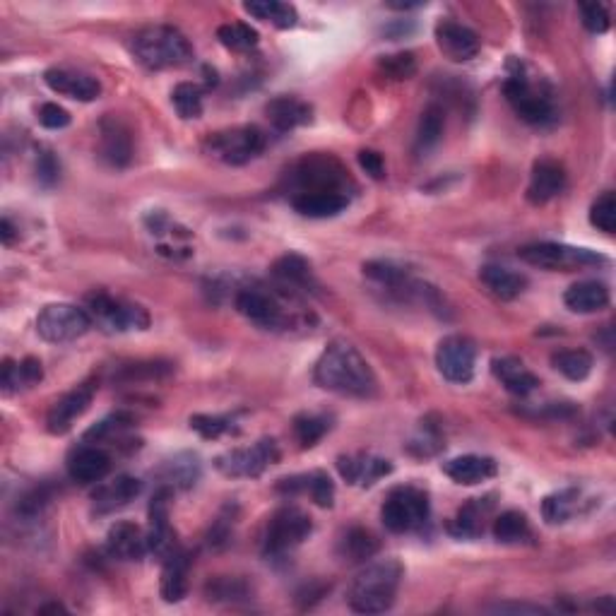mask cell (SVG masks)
Returning a JSON list of instances; mask_svg holds the SVG:
<instances>
[{
	"mask_svg": "<svg viewBox=\"0 0 616 616\" xmlns=\"http://www.w3.org/2000/svg\"><path fill=\"white\" fill-rule=\"evenodd\" d=\"M313 378L323 390L345 395V398L376 395V376H373L369 361L361 357L357 347L342 340L328 345L321 354Z\"/></svg>",
	"mask_w": 616,
	"mask_h": 616,
	"instance_id": "1",
	"label": "cell"
},
{
	"mask_svg": "<svg viewBox=\"0 0 616 616\" xmlns=\"http://www.w3.org/2000/svg\"><path fill=\"white\" fill-rule=\"evenodd\" d=\"M405 568L398 559H383L369 564L352 580L347 602L359 614H383L393 607Z\"/></svg>",
	"mask_w": 616,
	"mask_h": 616,
	"instance_id": "2",
	"label": "cell"
},
{
	"mask_svg": "<svg viewBox=\"0 0 616 616\" xmlns=\"http://www.w3.org/2000/svg\"><path fill=\"white\" fill-rule=\"evenodd\" d=\"M133 56L147 70H169L191 63L193 46L176 27L152 25L133 37Z\"/></svg>",
	"mask_w": 616,
	"mask_h": 616,
	"instance_id": "3",
	"label": "cell"
},
{
	"mask_svg": "<svg viewBox=\"0 0 616 616\" xmlns=\"http://www.w3.org/2000/svg\"><path fill=\"white\" fill-rule=\"evenodd\" d=\"M234 306L246 321L263 330H287L294 323L292 311H287V304L270 289L251 284L241 287L234 296Z\"/></svg>",
	"mask_w": 616,
	"mask_h": 616,
	"instance_id": "4",
	"label": "cell"
},
{
	"mask_svg": "<svg viewBox=\"0 0 616 616\" xmlns=\"http://www.w3.org/2000/svg\"><path fill=\"white\" fill-rule=\"evenodd\" d=\"M289 181H292L294 195L313 191H333L347 195V186H352L347 171L342 169V164L337 162L335 157H330V154H311V157H304L296 164L292 174H289Z\"/></svg>",
	"mask_w": 616,
	"mask_h": 616,
	"instance_id": "5",
	"label": "cell"
},
{
	"mask_svg": "<svg viewBox=\"0 0 616 616\" xmlns=\"http://www.w3.org/2000/svg\"><path fill=\"white\" fill-rule=\"evenodd\" d=\"M506 99L511 102L515 114L530 126H549L556 121V106L547 92L539 90L535 82L523 70H515L503 85Z\"/></svg>",
	"mask_w": 616,
	"mask_h": 616,
	"instance_id": "6",
	"label": "cell"
},
{
	"mask_svg": "<svg viewBox=\"0 0 616 616\" xmlns=\"http://www.w3.org/2000/svg\"><path fill=\"white\" fill-rule=\"evenodd\" d=\"M87 313L104 333H130V330H147L150 325V313L145 308L102 292L87 299Z\"/></svg>",
	"mask_w": 616,
	"mask_h": 616,
	"instance_id": "7",
	"label": "cell"
},
{
	"mask_svg": "<svg viewBox=\"0 0 616 616\" xmlns=\"http://www.w3.org/2000/svg\"><path fill=\"white\" fill-rule=\"evenodd\" d=\"M205 150L229 167H241L265 150V135L256 126H239L219 130L205 142Z\"/></svg>",
	"mask_w": 616,
	"mask_h": 616,
	"instance_id": "8",
	"label": "cell"
},
{
	"mask_svg": "<svg viewBox=\"0 0 616 616\" xmlns=\"http://www.w3.org/2000/svg\"><path fill=\"white\" fill-rule=\"evenodd\" d=\"M520 258H523L525 263L535 265V268L554 270V272H559V270L573 272V270L595 268V265L607 263V258L600 256V253L590 251V248L552 244V241L520 248Z\"/></svg>",
	"mask_w": 616,
	"mask_h": 616,
	"instance_id": "9",
	"label": "cell"
},
{
	"mask_svg": "<svg viewBox=\"0 0 616 616\" xmlns=\"http://www.w3.org/2000/svg\"><path fill=\"white\" fill-rule=\"evenodd\" d=\"M429 496L422 489L414 487H400L390 491V496L385 499L381 508V520L395 535L402 532H412L417 527H422L429 520Z\"/></svg>",
	"mask_w": 616,
	"mask_h": 616,
	"instance_id": "10",
	"label": "cell"
},
{
	"mask_svg": "<svg viewBox=\"0 0 616 616\" xmlns=\"http://www.w3.org/2000/svg\"><path fill=\"white\" fill-rule=\"evenodd\" d=\"M92 328V318L85 308L73 304H49L37 316V333L41 340L63 345L82 337Z\"/></svg>",
	"mask_w": 616,
	"mask_h": 616,
	"instance_id": "11",
	"label": "cell"
},
{
	"mask_svg": "<svg viewBox=\"0 0 616 616\" xmlns=\"http://www.w3.org/2000/svg\"><path fill=\"white\" fill-rule=\"evenodd\" d=\"M311 518L301 508L284 506L270 518L263 537V552L268 556H282L304 544L311 535Z\"/></svg>",
	"mask_w": 616,
	"mask_h": 616,
	"instance_id": "12",
	"label": "cell"
},
{
	"mask_svg": "<svg viewBox=\"0 0 616 616\" xmlns=\"http://www.w3.org/2000/svg\"><path fill=\"white\" fill-rule=\"evenodd\" d=\"M280 460V448L272 438H260L258 443L248 448H234L227 450V453L217 455L215 467L222 472L224 477H234V479H253L260 477L270 465Z\"/></svg>",
	"mask_w": 616,
	"mask_h": 616,
	"instance_id": "13",
	"label": "cell"
},
{
	"mask_svg": "<svg viewBox=\"0 0 616 616\" xmlns=\"http://www.w3.org/2000/svg\"><path fill=\"white\" fill-rule=\"evenodd\" d=\"M477 347L470 337L448 335L438 342L436 369L450 383L465 385L475 378Z\"/></svg>",
	"mask_w": 616,
	"mask_h": 616,
	"instance_id": "14",
	"label": "cell"
},
{
	"mask_svg": "<svg viewBox=\"0 0 616 616\" xmlns=\"http://www.w3.org/2000/svg\"><path fill=\"white\" fill-rule=\"evenodd\" d=\"M94 393H97V385H94L92 381L75 385L70 393H65L61 400H56V405L49 410V417H46V429H49L53 436L68 434L77 419L90 410Z\"/></svg>",
	"mask_w": 616,
	"mask_h": 616,
	"instance_id": "15",
	"label": "cell"
},
{
	"mask_svg": "<svg viewBox=\"0 0 616 616\" xmlns=\"http://www.w3.org/2000/svg\"><path fill=\"white\" fill-rule=\"evenodd\" d=\"M436 41L443 56L453 63H465L475 58L479 53V37L470 27L460 25V22L443 20L436 27Z\"/></svg>",
	"mask_w": 616,
	"mask_h": 616,
	"instance_id": "16",
	"label": "cell"
},
{
	"mask_svg": "<svg viewBox=\"0 0 616 616\" xmlns=\"http://www.w3.org/2000/svg\"><path fill=\"white\" fill-rule=\"evenodd\" d=\"M566 188V169L554 159H539L532 167L530 186H527V200L532 205H544L554 200Z\"/></svg>",
	"mask_w": 616,
	"mask_h": 616,
	"instance_id": "17",
	"label": "cell"
},
{
	"mask_svg": "<svg viewBox=\"0 0 616 616\" xmlns=\"http://www.w3.org/2000/svg\"><path fill=\"white\" fill-rule=\"evenodd\" d=\"M337 470H340L342 479H347L349 484H359V487H371L378 479L393 472L390 460L378 458L371 453H359V455H342L337 460Z\"/></svg>",
	"mask_w": 616,
	"mask_h": 616,
	"instance_id": "18",
	"label": "cell"
},
{
	"mask_svg": "<svg viewBox=\"0 0 616 616\" xmlns=\"http://www.w3.org/2000/svg\"><path fill=\"white\" fill-rule=\"evenodd\" d=\"M99 152L106 164H111L114 169L128 167L130 159H133V140H130L128 128L114 116L104 118L102 126H99Z\"/></svg>",
	"mask_w": 616,
	"mask_h": 616,
	"instance_id": "19",
	"label": "cell"
},
{
	"mask_svg": "<svg viewBox=\"0 0 616 616\" xmlns=\"http://www.w3.org/2000/svg\"><path fill=\"white\" fill-rule=\"evenodd\" d=\"M44 82L53 92L63 94V97L77 99V102H94L102 94V85L94 80L92 75L75 73V70L51 68L44 73Z\"/></svg>",
	"mask_w": 616,
	"mask_h": 616,
	"instance_id": "20",
	"label": "cell"
},
{
	"mask_svg": "<svg viewBox=\"0 0 616 616\" xmlns=\"http://www.w3.org/2000/svg\"><path fill=\"white\" fill-rule=\"evenodd\" d=\"M111 458L109 453L97 446H82L73 450L68 458V475L77 484H97L109 475Z\"/></svg>",
	"mask_w": 616,
	"mask_h": 616,
	"instance_id": "21",
	"label": "cell"
},
{
	"mask_svg": "<svg viewBox=\"0 0 616 616\" xmlns=\"http://www.w3.org/2000/svg\"><path fill=\"white\" fill-rule=\"evenodd\" d=\"M140 489H142L140 479H135L130 475H118L116 479H111V482L99 484L92 494L94 513L106 515V513L118 511V508L128 506V503L140 494Z\"/></svg>",
	"mask_w": 616,
	"mask_h": 616,
	"instance_id": "22",
	"label": "cell"
},
{
	"mask_svg": "<svg viewBox=\"0 0 616 616\" xmlns=\"http://www.w3.org/2000/svg\"><path fill=\"white\" fill-rule=\"evenodd\" d=\"M106 552L121 561H140L142 556L150 552L147 535L135 523L123 520V523L111 525L109 535H106Z\"/></svg>",
	"mask_w": 616,
	"mask_h": 616,
	"instance_id": "23",
	"label": "cell"
},
{
	"mask_svg": "<svg viewBox=\"0 0 616 616\" xmlns=\"http://www.w3.org/2000/svg\"><path fill=\"white\" fill-rule=\"evenodd\" d=\"M496 470L499 467H496L494 458H487V455H460V458L448 460L443 465V472L462 487H475V484L487 482V479L496 477Z\"/></svg>",
	"mask_w": 616,
	"mask_h": 616,
	"instance_id": "24",
	"label": "cell"
},
{
	"mask_svg": "<svg viewBox=\"0 0 616 616\" xmlns=\"http://www.w3.org/2000/svg\"><path fill=\"white\" fill-rule=\"evenodd\" d=\"M272 275L282 287L292 289V292H316L318 287L311 263L306 258L296 256V253L277 258L275 265H272Z\"/></svg>",
	"mask_w": 616,
	"mask_h": 616,
	"instance_id": "25",
	"label": "cell"
},
{
	"mask_svg": "<svg viewBox=\"0 0 616 616\" xmlns=\"http://www.w3.org/2000/svg\"><path fill=\"white\" fill-rule=\"evenodd\" d=\"M349 205V195L333 193V191H313V193H299L292 195V207L299 215L325 219L340 215Z\"/></svg>",
	"mask_w": 616,
	"mask_h": 616,
	"instance_id": "26",
	"label": "cell"
},
{
	"mask_svg": "<svg viewBox=\"0 0 616 616\" xmlns=\"http://www.w3.org/2000/svg\"><path fill=\"white\" fill-rule=\"evenodd\" d=\"M284 494H311V499L321 508H330L335 501V484L325 472H308V475L282 479L280 487Z\"/></svg>",
	"mask_w": 616,
	"mask_h": 616,
	"instance_id": "27",
	"label": "cell"
},
{
	"mask_svg": "<svg viewBox=\"0 0 616 616\" xmlns=\"http://www.w3.org/2000/svg\"><path fill=\"white\" fill-rule=\"evenodd\" d=\"M265 114H268L272 126L282 130V133H287V130H294L311 123L313 109L311 104L304 102V99L275 97L268 106H265Z\"/></svg>",
	"mask_w": 616,
	"mask_h": 616,
	"instance_id": "28",
	"label": "cell"
},
{
	"mask_svg": "<svg viewBox=\"0 0 616 616\" xmlns=\"http://www.w3.org/2000/svg\"><path fill=\"white\" fill-rule=\"evenodd\" d=\"M494 376L503 383V388L513 395H530L532 390L539 388V378L532 373L520 359L501 357L491 364Z\"/></svg>",
	"mask_w": 616,
	"mask_h": 616,
	"instance_id": "29",
	"label": "cell"
},
{
	"mask_svg": "<svg viewBox=\"0 0 616 616\" xmlns=\"http://www.w3.org/2000/svg\"><path fill=\"white\" fill-rule=\"evenodd\" d=\"M479 280H482L484 287L501 301L518 299L527 287L525 275H518V272L501 268V265H484V268L479 270Z\"/></svg>",
	"mask_w": 616,
	"mask_h": 616,
	"instance_id": "30",
	"label": "cell"
},
{
	"mask_svg": "<svg viewBox=\"0 0 616 616\" xmlns=\"http://www.w3.org/2000/svg\"><path fill=\"white\" fill-rule=\"evenodd\" d=\"M564 304L573 313H597L609 306V289L595 280L578 282L564 294Z\"/></svg>",
	"mask_w": 616,
	"mask_h": 616,
	"instance_id": "31",
	"label": "cell"
},
{
	"mask_svg": "<svg viewBox=\"0 0 616 616\" xmlns=\"http://www.w3.org/2000/svg\"><path fill=\"white\" fill-rule=\"evenodd\" d=\"M162 597L164 602L176 604L186 597L188 592V556L186 552L171 554L167 561H162Z\"/></svg>",
	"mask_w": 616,
	"mask_h": 616,
	"instance_id": "32",
	"label": "cell"
},
{
	"mask_svg": "<svg viewBox=\"0 0 616 616\" xmlns=\"http://www.w3.org/2000/svg\"><path fill=\"white\" fill-rule=\"evenodd\" d=\"M244 10L260 22H270L277 29H292L299 22V13L294 5L280 3V0H251L244 5Z\"/></svg>",
	"mask_w": 616,
	"mask_h": 616,
	"instance_id": "33",
	"label": "cell"
},
{
	"mask_svg": "<svg viewBox=\"0 0 616 616\" xmlns=\"http://www.w3.org/2000/svg\"><path fill=\"white\" fill-rule=\"evenodd\" d=\"M41 378H44V369H41V361L34 357H27L25 361H20V364H15V361H5L3 364V378H0V383H3L5 393H17V390H25L32 388V385H37Z\"/></svg>",
	"mask_w": 616,
	"mask_h": 616,
	"instance_id": "34",
	"label": "cell"
},
{
	"mask_svg": "<svg viewBox=\"0 0 616 616\" xmlns=\"http://www.w3.org/2000/svg\"><path fill=\"white\" fill-rule=\"evenodd\" d=\"M443 130H446V111H443L438 104L426 106V109L422 111V118H419L414 150H417L419 154L434 150L443 138Z\"/></svg>",
	"mask_w": 616,
	"mask_h": 616,
	"instance_id": "35",
	"label": "cell"
},
{
	"mask_svg": "<svg viewBox=\"0 0 616 616\" xmlns=\"http://www.w3.org/2000/svg\"><path fill=\"white\" fill-rule=\"evenodd\" d=\"M378 549H381V542L364 527H352L340 542V554L352 564H366L378 554Z\"/></svg>",
	"mask_w": 616,
	"mask_h": 616,
	"instance_id": "36",
	"label": "cell"
},
{
	"mask_svg": "<svg viewBox=\"0 0 616 616\" xmlns=\"http://www.w3.org/2000/svg\"><path fill=\"white\" fill-rule=\"evenodd\" d=\"M200 477V462L191 453L176 455L174 460L164 462L162 479L164 487L171 489H191Z\"/></svg>",
	"mask_w": 616,
	"mask_h": 616,
	"instance_id": "37",
	"label": "cell"
},
{
	"mask_svg": "<svg viewBox=\"0 0 616 616\" xmlns=\"http://www.w3.org/2000/svg\"><path fill=\"white\" fill-rule=\"evenodd\" d=\"M552 364L568 381H585L592 373L595 359H592V354L585 352V349H561V352H556L552 357Z\"/></svg>",
	"mask_w": 616,
	"mask_h": 616,
	"instance_id": "38",
	"label": "cell"
},
{
	"mask_svg": "<svg viewBox=\"0 0 616 616\" xmlns=\"http://www.w3.org/2000/svg\"><path fill=\"white\" fill-rule=\"evenodd\" d=\"M580 508V491L578 489H561L556 494L547 496L542 503V515L549 525H561L571 520Z\"/></svg>",
	"mask_w": 616,
	"mask_h": 616,
	"instance_id": "39",
	"label": "cell"
},
{
	"mask_svg": "<svg viewBox=\"0 0 616 616\" xmlns=\"http://www.w3.org/2000/svg\"><path fill=\"white\" fill-rule=\"evenodd\" d=\"M205 597L210 602H244L251 597V585L244 578L217 576L207 580Z\"/></svg>",
	"mask_w": 616,
	"mask_h": 616,
	"instance_id": "40",
	"label": "cell"
},
{
	"mask_svg": "<svg viewBox=\"0 0 616 616\" xmlns=\"http://www.w3.org/2000/svg\"><path fill=\"white\" fill-rule=\"evenodd\" d=\"M494 537L501 544H523L532 537L525 513L506 511L494 520Z\"/></svg>",
	"mask_w": 616,
	"mask_h": 616,
	"instance_id": "41",
	"label": "cell"
},
{
	"mask_svg": "<svg viewBox=\"0 0 616 616\" xmlns=\"http://www.w3.org/2000/svg\"><path fill=\"white\" fill-rule=\"evenodd\" d=\"M491 511V501L475 499L458 511V518L453 523V532L460 537H477L484 532V518Z\"/></svg>",
	"mask_w": 616,
	"mask_h": 616,
	"instance_id": "42",
	"label": "cell"
},
{
	"mask_svg": "<svg viewBox=\"0 0 616 616\" xmlns=\"http://www.w3.org/2000/svg\"><path fill=\"white\" fill-rule=\"evenodd\" d=\"M203 94L205 90L200 85H195V82H181V85H176L174 92H171V102H174L181 118L191 121V118H198L203 114Z\"/></svg>",
	"mask_w": 616,
	"mask_h": 616,
	"instance_id": "43",
	"label": "cell"
},
{
	"mask_svg": "<svg viewBox=\"0 0 616 616\" xmlns=\"http://www.w3.org/2000/svg\"><path fill=\"white\" fill-rule=\"evenodd\" d=\"M217 39L231 51H251L258 46V32L244 22H229L217 29Z\"/></svg>",
	"mask_w": 616,
	"mask_h": 616,
	"instance_id": "44",
	"label": "cell"
},
{
	"mask_svg": "<svg viewBox=\"0 0 616 616\" xmlns=\"http://www.w3.org/2000/svg\"><path fill=\"white\" fill-rule=\"evenodd\" d=\"M328 431V417H321V414H301V417L294 419V434L301 448H313Z\"/></svg>",
	"mask_w": 616,
	"mask_h": 616,
	"instance_id": "45",
	"label": "cell"
},
{
	"mask_svg": "<svg viewBox=\"0 0 616 616\" xmlns=\"http://www.w3.org/2000/svg\"><path fill=\"white\" fill-rule=\"evenodd\" d=\"M378 68L383 70L390 80H410V77L417 73V58L410 51H400V53H390V56H383L378 61Z\"/></svg>",
	"mask_w": 616,
	"mask_h": 616,
	"instance_id": "46",
	"label": "cell"
},
{
	"mask_svg": "<svg viewBox=\"0 0 616 616\" xmlns=\"http://www.w3.org/2000/svg\"><path fill=\"white\" fill-rule=\"evenodd\" d=\"M171 371V364H162V361H140V364H128L118 371V381L138 383V381H154V378L167 376Z\"/></svg>",
	"mask_w": 616,
	"mask_h": 616,
	"instance_id": "47",
	"label": "cell"
},
{
	"mask_svg": "<svg viewBox=\"0 0 616 616\" xmlns=\"http://www.w3.org/2000/svg\"><path fill=\"white\" fill-rule=\"evenodd\" d=\"M590 222L592 227H597L604 234H614L616 229V198L612 191L602 193L600 198L595 200L590 210Z\"/></svg>",
	"mask_w": 616,
	"mask_h": 616,
	"instance_id": "48",
	"label": "cell"
},
{
	"mask_svg": "<svg viewBox=\"0 0 616 616\" xmlns=\"http://www.w3.org/2000/svg\"><path fill=\"white\" fill-rule=\"evenodd\" d=\"M191 429L198 431L207 441H212V438H219L229 434V431H234V422H231L229 417H217V414H193Z\"/></svg>",
	"mask_w": 616,
	"mask_h": 616,
	"instance_id": "49",
	"label": "cell"
},
{
	"mask_svg": "<svg viewBox=\"0 0 616 616\" xmlns=\"http://www.w3.org/2000/svg\"><path fill=\"white\" fill-rule=\"evenodd\" d=\"M130 422L133 419L128 417V414L123 412H116V414H109V417L102 419L97 426H92L90 431L85 434V441H92V443H102L106 441V438H114V436H121L123 429H128Z\"/></svg>",
	"mask_w": 616,
	"mask_h": 616,
	"instance_id": "50",
	"label": "cell"
},
{
	"mask_svg": "<svg viewBox=\"0 0 616 616\" xmlns=\"http://www.w3.org/2000/svg\"><path fill=\"white\" fill-rule=\"evenodd\" d=\"M580 15H583L585 29L592 34H604L609 29V13L600 3L580 5Z\"/></svg>",
	"mask_w": 616,
	"mask_h": 616,
	"instance_id": "51",
	"label": "cell"
},
{
	"mask_svg": "<svg viewBox=\"0 0 616 616\" xmlns=\"http://www.w3.org/2000/svg\"><path fill=\"white\" fill-rule=\"evenodd\" d=\"M39 123L49 130H63V128L70 126V114L63 109V106H58L53 102L41 104Z\"/></svg>",
	"mask_w": 616,
	"mask_h": 616,
	"instance_id": "52",
	"label": "cell"
},
{
	"mask_svg": "<svg viewBox=\"0 0 616 616\" xmlns=\"http://www.w3.org/2000/svg\"><path fill=\"white\" fill-rule=\"evenodd\" d=\"M37 176H39V181L44 183V186H53V183L58 181V176H61V164H58V159L53 157L51 152L39 154Z\"/></svg>",
	"mask_w": 616,
	"mask_h": 616,
	"instance_id": "53",
	"label": "cell"
},
{
	"mask_svg": "<svg viewBox=\"0 0 616 616\" xmlns=\"http://www.w3.org/2000/svg\"><path fill=\"white\" fill-rule=\"evenodd\" d=\"M359 167L364 169L366 174L371 176V179H376V181L385 179V162H383V157L378 152L361 150L359 152Z\"/></svg>",
	"mask_w": 616,
	"mask_h": 616,
	"instance_id": "54",
	"label": "cell"
},
{
	"mask_svg": "<svg viewBox=\"0 0 616 616\" xmlns=\"http://www.w3.org/2000/svg\"><path fill=\"white\" fill-rule=\"evenodd\" d=\"M494 612H515V614H542L547 612V609L542 607H530V604H499V607H494Z\"/></svg>",
	"mask_w": 616,
	"mask_h": 616,
	"instance_id": "55",
	"label": "cell"
},
{
	"mask_svg": "<svg viewBox=\"0 0 616 616\" xmlns=\"http://www.w3.org/2000/svg\"><path fill=\"white\" fill-rule=\"evenodd\" d=\"M0 236H3V244L10 246L15 239V227L10 224L8 217H3V222H0Z\"/></svg>",
	"mask_w": 616,
	"mask_h": 616,
	"instance_id": "56",
	"label": "cell"
},
{
	"mask_svg": "<svg viewBox=\"0 0 616 616\" xmlns=\"http://www.w3.org/2000/svg\"><path fill=\"white\" fill-rule=\"evenodd\" d=\"M49 612H65V607H63V604L53 602V604H46V607L39 609V614H49Z\"/></svg>",
	"mask_w": 616,
	"mask_h": 616,
	"instance_id": "57",
	"label": "cell"
}]
</instances>
